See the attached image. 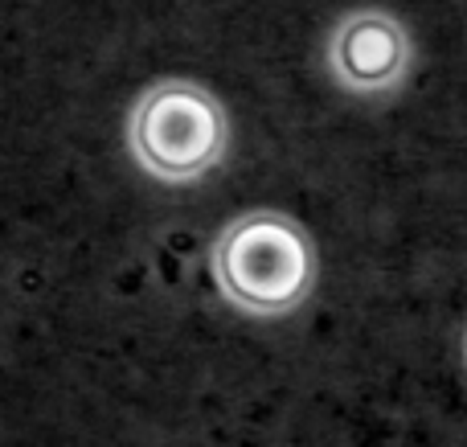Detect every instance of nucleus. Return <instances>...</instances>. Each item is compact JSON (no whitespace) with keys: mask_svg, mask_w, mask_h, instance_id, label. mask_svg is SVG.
Here are the masks:
<instances>
[{"mask_svg":"<svg viewBox=\"0 0 467 447\" xmlns=\"http://www.w3.org/2000/svg\"><path fill=\"white\" fill-rule=\"evenodd\" d=\"M213 267L230 300L254 312L296 308L312 284V251L296 222L279 213H246L213 246Z\"/></svg>","mask_w":467,"mask_h":447,"instance_id":"f257e3e1","label":"nucleus"},{"mask_svg":"<svg viewBox=\"0 0 467 447\" xmlns=\"http://www.w3.org/2000/svg\"><path fill=\"white\" fill-rule=\"evenodd\" d=\"M222 136H226V120L218 103L193 82H164L148 90L131 123L140 156L169 177L202 172L218 156Z\"/></svg>","mask_w":467,"mask_h":447,"instance_id":"f03ea898","label":"nucleus"},{"mask_svg":"<svg viewBox=\"0 0 467 447\" xmlns=\"http://www.w3.org/2000/svg\"><path fill=\"white\" fill-rule=\"evenodd\" d=\"M332 62L353 87H389L406 66V33L386 13H357L337 29Z\"/></svg>","mask_w":467,"mask_h":447,"instance_id":"7ed1b4c3","label":"nucleus"}]
</instances>
